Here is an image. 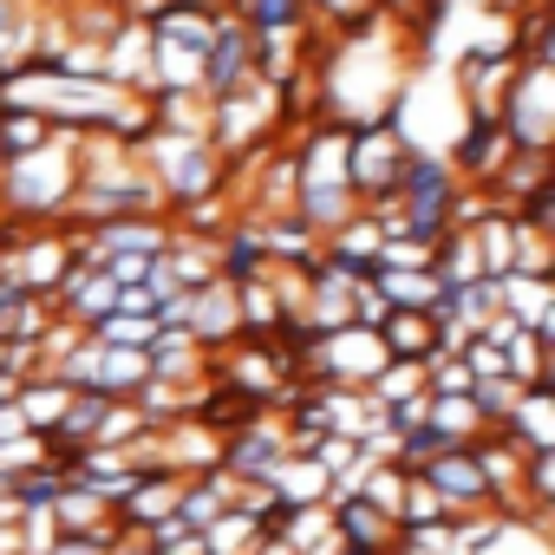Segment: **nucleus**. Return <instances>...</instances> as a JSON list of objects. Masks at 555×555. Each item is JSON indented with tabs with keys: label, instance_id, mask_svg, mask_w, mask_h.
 <instances>
[{
	"label": "nucleus",
	"instance_id": "1",
	"mask_svg": "<svg viewBox=\"0 0 555 555\" xmlns=\"http://www.w3.org/2000/svg\"><path fill=\"white\" fill-rule=\"evenodd\" d=\"M255 66H261V53H255V34L242 27V21H216V34H209V53H203V92L209 99H229V92H242V86H255Z\"/></svg>",
	"mask_w": 555,
	"mask_h": 555
},
{
	"label": "nucleus",
	"instance_id": "3",
	"mask_svg": "<svg viewBox=\"0 0 555 555\" xmlns=\"http://www.w3.org/2000/svg\"><path fill=\"white\" fill-rule=\"evenodd\" d=\"M27 40V0H0V53H14Z\"/></svg>",
	"mask_w": 555,
	"mask_h": 555
},
{
	"label": "nucleus",
	"instance_id": "2",
	"mask_svg": "<svg viewBox=\"0 0 555 555\" xmlns=\"http://www.w3.org/2000/svg\"><path fill=\"white\" fill-rule=\"evenodd\" d=\"M40 144H47V118L40 112H8V118H0V151H8V157H27Z\"/></svg>",
	"mask_w": 555,
	"mask_h": 555
}]
</instances>
